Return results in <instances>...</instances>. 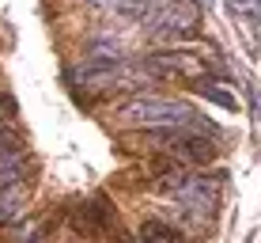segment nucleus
Here are the masks:
<instances>
[{"label":"nucleus","instance_id":"f257e3e1","mask_svg":"<svg viewBox=\"0 0 261 243\" xmlns=\"http://www.w3.org/2000/svg\"><path fill=\"white\" fill-rule=\"evenodd\" d=\"M121 122L137 129H208V118L178 99H133L121 106Z\"/></svg>","mask_w":261,"mask_h":243},{"label":"nucleus","instance_id":"f03ea898","mask_svg":"<svg viewBox=\"0 0 261 243\" xmlns=\"http://www.w3.org/2000/svg\"><path fill=\"white\" fill-rule=\"evenodd\" d=\"M148 141L159 145L167 156L182 160V164H193V167H204L216 160V141L201 129H151Z\"/></svg>","mask_w":261,"mask_h":243},{"label":"nucleus","instance_id":"7ed1b4c3","mask_svg":"<svg viewBox=\"0 0 261 243\" xmlns=\"http://www.w3.org/2000/svg\"><path fill=\"white\" fill-rule=\"evenodd\" d=\"M27 171H31V152L19 137H15L12 125H0V179H15V183H23Z\"/></svg>","mask_w":261,"mask_h":243},{"label":"nucleus","instance_id":"20e7f679","mask_svg":"<svg viewBox=\"0 0 261 243\" xmlns=\"http://www.w3.org/2000/svg\"><path fill=\"white\" fill-rule=\"evenodd\" d=\"M151 179H155V186L163 194H182L186 186L193 183V175H190V164H182V160H174V156H163V160H155V167H151Z\"/></svg>","mask_w":261,"mask_h":243},{"label":"nucleus","instance_id":"39448f33","mask_svg":"<svg viewBox=\"0 0 261 243\" xmlns=\"http://www.w3.org/2000/svg\"><path fill=\"white\" fill-rule=\"evenodd\" d=\"M140 243H190L174 224H163V220H144L140 224Z\"/></svg>","mask_w":261,"mask_h":243},{"label":"nucleus","instance_id":"423d86ee","mask_svg":"<svg viewBox=\"0 0 261 243\" xmlns=\"http://www.w3.org/2000/svg\"><path fill=\"white\" fill-rule=\"evenodd\" d=\"M8 114H12V103H8V99H4V95H0V125H4V122H8Z\"/></svg>","mask_w":261,"mask_h":243}]
</instances>
